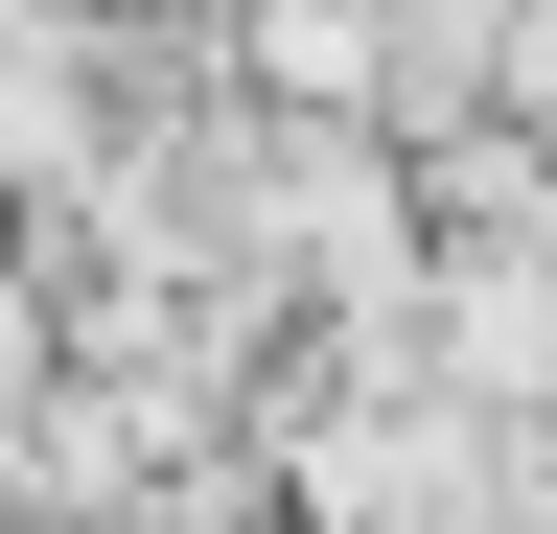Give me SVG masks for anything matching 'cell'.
<instances>
[{
	"mask_svg": "<svg viewBox=\"0 0 557 534\" xmlns=\"http://www.w3.org/2000/svg\"><path fill=\"white\" fill-rule=\"evenodd\" d=\"M256 534H302V511H278V488H256Z\"/></svg>",
	"mask_w": 557,
	"mask_h": 534,
	"instance_id": "obj_2",
	"label": "cell"
},
{
	"mask_svg": "<svg viewBox=\"0 0 557 534\" xmlns=\"http://www.w3.org/2000/svg\"><path fill=\"white\" fill-rule=\"evenodd\" d=\"M487 116L557 140V0H487Z\"/></svg>",
	"mask_w": 557,
	"mask_h": 534,
	"instance_id": "obj_1",
	"label": "cell"
}]
</instances>
